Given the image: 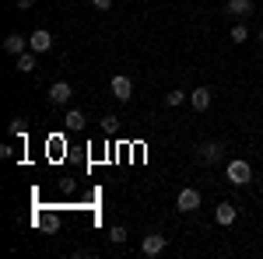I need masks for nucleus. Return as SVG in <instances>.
I'll return each mask as SVG.
<instances>
[{
  "label": "nucleus",
  "mask_w": 263,
  "mask_h": 259,
  "mask_svg": "<svg viewBox=\"0 0 263 259\" xmlns=\"http://www.w3.org/2000/svg\"><path fill=\"white\" fill-rule=\"evenodd\" d=\"M224 179L232 182V186H249L253 182V165L246 158H232L224 165Z\"/></svg>",
  "instance_id": "nucleus-1"
},
{
  "label": "nucleus",
  "mask_w": 263,
  "mask_h": 259,
  "mask_svg": "<svg viewBox=\"0 0 263 259\" xmlns=\"http://www.w3.org/2000/svg\"><path fill=\"white\" fill-rule=\"evenodd\" d=\"M224 154V144L221 140H203L200 147H197V158H200V165H218Z\"/></svg>",
  "instance_id": "nucleus-2"
},
{
  "label": "nucleus",
  "mask_w": 263,
  "mask_h": 259,
  "mask_svg": "<svg viewBox=\"0 0 263 259\" xmlns=\"http://www.w3.org/2000/svg\"><path fill=\"white\" fill-rule=\"evenodd\" d=\"M200 203H203V196H200V189H193V186H186L179 196H176V207H179L182 214H193V210H200Z\"/></svg>",
  "instance_id": "nucleus-3"
},
{
  "label": "nucleus",
  "mask_w": 263,
  "mask_h": 259,
  "mask_svg": "<svg viewBox=\"0 0 263 259\" xmlns=\"http://www.w3.org/2000/svg\"><path fill=\"white\" fill-rule=\"evenodd\" d=\"M109 91H112L116 102H130L134 98V81L126 77V74H116V77L109 81Z\"/></svg>",
  "instance_id": "nucleus-4"
},
{
  "label": "nucleus",
  "mask_w": 263,
  "mask_h": 259,
  "mask_svg": "<svg viewBox=\"0 0 263 259\" xmlns=\"http://www.w3.org/2000/svg\"><path fill=\"white\" fill-rule=\"evenodd\" d=\"M28 49H32V53H49V49H53V35H49L46 28H35V32L28 35Z\"/></svg>",
  "instance_id": "nucleus-5"
},
{
  "label": "nucleus",
  "mask_w": 263,
  "mask_h": 259,
  "mask_svg": "<svg viewBox=\"0 0 263 259\" xmlns=\"http://www.w3.org/2000/svg\"><path fill=\"white\" fill-rule=\"evenodd\" d=\"M74 95V88L67 84V81H57V84H49V105H67Z\"/></svg>",
  "instance_id": "nucleus-6"
},
{
  "label": "nucleus",
  "mask_w": 263,
  "mask_h": 259,
  "mask_svg": "<svg viewBox=\"0 0 263 259\" xmlns=\"http://www.w3.org/2000/svg\"><path fill=\"white\" fill-rule=\"evenodd\" d=\"M165 245H168V238H165V235H144L141 252H144V256H162Z\"/></svg>",
  "instance_id": "nucleus-7"
},
{
  "label": "nucleus",
  "mask_w": 263,
  "mask_h": 259,
  "mask_svg": "<svg viewBox=\"0 0 263 259\" xmlns=\"http://www.w3.org/2000/svg\"><path fill=\"white\" fill-rule=\"evenodd\" d=\"M4 53H11V56L28 53V39H25V35H18V32H11V35L4 39Z\"/></svg>",
  "instance_id": "nucleus-8"
},
{
  "label": "nucleus",
  "mask_w": 263,
  "mask_h": 259,
  "mask_svg": "<svg viewBox=\"0 0 263 259\" xmlns=\"http://www.w3.org/2000/svg\"><path fill=\"white\" fill-rule=\"evenodd\" d=\"M235 217H239L235 203H218V207H214V221H218L221 228H228V224H235Z\"/></svg>",
  "instance_id": "nucleus-9"
},
{
  "label": "nucleus",
  "mask_w": 263,
  "mask_h": 259,
  "mask_svg": "<svg viewBox=\"0 0 263 259\" xmlns=\"http://www.w3.org/2000/svg\"><path fill=\"white\" fill-rule=\"evenodd\" d=\"M224 11H228L232 18H249V14H253V0H228Z\"/></svg>",
  "instance_id": "nucleus-10"
},
{
  "label": "nucleus",
  "mask_w": 263,
  "mask_h": 259,
  "mask_svg": "<svg viewBox=\"0 0 263 259\" xmlns=\"http://www.w3.org/2000/svg\"><path fill=\"white\" fill-rule=\"evenodd\" d=\"M190 105H193L197 112L211 109V88H193V91H190Z\"/></svg>",
  "instance_id": "nucleus-11"
},
{
  "label": "nucleus",
  "mask_w": 263,
  "mask_h": 259,
  "mask_svg": "<svg viewBox=\"0 0 263 259\" xmlns=\"http://www.w3.org/2000/svg\"><path fill=\"white\" fill-rule=\"evenodd\" d=\"M63 126H67L70 133H81V130H84V112H81V109H70V112L63 116Z\"/></svg>",
  "instance_id": "nucleus-12"
},
{
  "label": "nucleus",
  "mask_w": 263,
  "mask_h": 259,
  "mask_svg": "<svg viewBox=\"0 0 263 259\" xmlns=\"http://www.w3.org/2000/svg\"><path fill=\"white\" fill-rule=\"evenodd\" d=\"M18 70H21V74H32V70H35V53H32V49L18 56Z\"/></svg>",
  "instance_id": "nucleus-13"
},
{
  "label": "nucleus",
  "mask_w": 263,
  "mask_h": 259,
  "mask_svg": "<svg viewBox=\"0 0 263 259\" xmlns=\"http://www.w3.org/2000/svg\"><path fill=\"white\" fill-rule=\"evenodd\" d=\"M109 242H112V245H123V242H126V228H123V224H112V228H109Z\"/></svg>",
  "instance_id": "nucleus-14"
},
{
  "label": "nucleus",
  "mask_w": 263,
  "mask_h": 259,
  "mask_svg": "<svg viewBox=\"0 0 263 259\" xmlns=\"http://www.w3.org/2000/svg\"><path fill=\"white\" fill-rule=\"evenodd\" d=\"M186 98H190V95L176 88V91H168V95H165V105H182V102H186Z\"/></svg>",
  "instance_id": "nucleus-15"
},
{
  "label": "nucleus",
  "mask_w": 263,
  "mask_h": 259,
  "mask_svg": "<svg viewBox=\"0 0 263 259\" xmlns=\"http://www.w3.org/2000/svg\"><path fill=\"white\" fill-rule=\"evenodd\" d=\"M249 39V28H246V25H235V28H232V42H246Z\"/></svg>",
  "instance_id": "nucleus-16"
},
{
  "label": "nucleus",
  "mask_w": 263,
  "mask_h": 259,
  "mask_svg": "<svg viewBox=\"0 0 263 259\" xmlns=\"http://www.w3.org/2000/svg\"><path fill=\"white\" fill-rule=\"evenodd\" d=\"M21 133H25V126H21V119H14L11 123V137H21Z\"/></svg>",
  "instance_id": "nucleus-17"
},
{
  "label": "nucleus",
  "mask_w": 263,
  "mask_h": 259,
  "mask_svg": "<svg viewBox=\"0 0 263 259\" xmlns=\"http://www.w3.org/2000/svg\"><path fill=\"white\" fill-rule=\"evenodd\" d=\"M102 123H105V130H116V123H120V119H116V116L109 112V116H105V119H102Z\"/></svg>",
  "instance_id": "nucleus-18"
},
{
  "label": "nucleus",
  "mask_w": 263,
  "mask_h": 259,
  "mask_svg": "<svg viewBox=\"0 0 263 259\" xmlns=\"http://www.w3.org/2000/svg\"><path fill=\"white\" fill-rule=\"evenodd\" d=\"M32 4H35V0H14V7H18V11H28Z\"/></svg>",
  "instance_id": "nucleus-19"
},
{
  "label": "nucleus",
  "mask_w": 263,
  "mask_h": 259,
  "mask_svg": "<svg viewBox=\"0 0 263 259\" xmlns=\"http://www.w3.org/2000/svg\"><path fill=\"white\" fill-rule=\"evenodd\" d=\"M91 4H95L99 11H109V7H112V0H91Z\"/></svg>",
  "instance_id": "nucleus-20"
},
{
  "label": "nucleus",
  "mask_w": 263,
  "mask_h": 259,
  "mask_svg": "<svg viewBox=\"0 0 263 259\" xmlns=\"http://www.w3.org/2000/svg\"><path fill=\"white\" fill-rule=\"evenodd\" d=\"M256 42H260V46H263V28H260V35H256Z\"/></svg>",
  "instance_id": "nucleus-21"
}]
</instances>
